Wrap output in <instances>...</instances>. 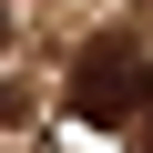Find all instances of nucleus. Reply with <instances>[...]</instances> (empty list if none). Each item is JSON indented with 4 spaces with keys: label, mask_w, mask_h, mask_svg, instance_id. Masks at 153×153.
I'll use <instances>...</instances> for the list:
<instances>
[{
    "label": "nucleus",
    "mask_w": 153,
    "mask_h": 153,
    "mask_svg": "<svg viewBox=\"0 0 153 153\" xmlns=\"http://www.w3.org/2000/svg\"><path fill=\"white\" fill-rule=\"evenodd\" d=\"M0 41H10V31H0Z\"/></svg>",
    "instance_id": "f03ea898"
},
{
    "label": "nucleus",
    "mask_w": 153,
    "mask_h": 153,
    "mask_svg": "<svg viewBox=\"0 0 153 153\" xmlns=\"http://www.w3.org/2000/svg\"><path fill=\"white\" fill-rule=\"evenodd\" d=\"M143 153H153V143H143Z\"/></svg>",
    "instance_id": "7ed1b4c3"
},
{
    "label": "nucleus",
    "mask_w": 153,
    "mask_h": 153,
    "mask_svg": "<svg viewBox=\"0 0 153 153\" xmlns=\"http://www.w3.org/2000/svg\"><path fill=\"white\" fill-rule=\"evenodd\" d=\"M143 102H153V61H143L133 41L82 51V71H71V112H82V123H133Z\"/></svg>",
    "instance_id": "f257e3e1"
}]
</instances>
